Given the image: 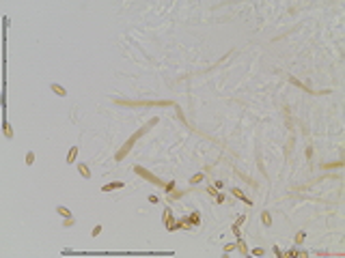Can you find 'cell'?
<instances>
[{"label": "cell", "mask_w": 345, "mask_h": 258, "mask_svg": "<svg viewBox=\"0 0 345 258\" xmlns=\"http://www.w3.org/2000/svg\"><path fill=\"white\" fill-rule=\"evenodd\" d=\"M181 196H183L181 191H175V189L171 191V200H177V198H181Z\"/></svg>", "instance_id": "obj_19"}, {"label": "cell", "mask_w": 345, "mask_h": 258, "mask_svg": "<svg viewBox=\"0 0 345 258\" xmlns=\"http://www.w3.org/2000/svg\"><path fill=\"white\" fill-rule=\"evenodd\" d=\"M306 239V232H298L295 234V243H302V241Z\"/></svg>", "instance_id": "obj_18"}, {"label": "cell", "mask_w": 345, "mask_h": 258, "mask_svg": "<svg viewBox=\"0 0 345 258\" xmlns=\"http://www.w3.org/2000/svg\"><path fill=\"white\" fill-rule=\"evenodd\" d=\"M231 232L239 239V234H242V232H239V224H233V226H231Z\"/></svg>", "instance_id": "obj_16"}, {"label": "cell", "mask_w": 345, "mask_h": 258, "mask_svg": "<svg viewBox=\"0 0 345 258\" xmlns=\"http://www.w3.org/2000/svg\"><path fill=\"white\" fill-rule=\"evenodd\" d=\"M207 194H209V196H213V198H216V196H218V191H216V187H207Z\"/></svg>", "instance_id": "obj_23"}, {"label": "cell", "mask_w": 345, "mask_h": 258, "mask_svg": "<svg viewBox=\"0 0 345 258\" xmlns=\"http://www.w3.org/2000/svg\"><path fill=\"white\" fill-rule=\"evenodd\" d=\"M56 213H58V215H63L65 219H67V217H71V211H69L67 207H56Z\"/></svg>", "instance_id": "obj_10"}, {"label": "cell", "mask_w": 345, "mask_h": 258, "mask_svg": "<svg viewBox=\"0 0 345 258\" xmlns=\"http://www.w3.org/2000/svg\"><path fill=\"white\" fill-rule=\"evenodd\" d=\"M253 256H263V250H261V248H255V250H253Z\"/></svg>", "instance_id": "obj_25"}, {"label": "cell", "mask_w": 345, "mask_h": 258, "mask_svg": "<svg viewBox=\"0 0 345 258\" xmlns=\"http://www.w3.org/2000/svg\"><path fill=\"white\" fill-rule=\"evenodd\" d=\"M78 170H80V174H82V177H84V179H91V170L86 168L84 163H78Z\"/></svg>", "instance_id": "obj_8"}, {"label": "cell", "mask_w": 345, "mask_h": 258, "mask_svg": "<svg viewBox=\"0 0 345 258\" xmlns=\"http://www.w3.org/2000/svg\"><path fill=\"white\" fill-rule=\"evenodd\" d=\"M231 194H233V196H237V198H242V200L246 202V204H253V200H250V198H246V196H244V194H242V191H239L237 187H233V189H231Z\"/></svg>", "instance_id": "obj_7"}, {"label": "cell", "mask_w": 345, "mask_h": 258, "mask_svg": "<svg viewBox=\"0 0 345 258\" xmlns=\"http://www.w3.org/2000/svg\"><path fill=\"white\" fill-rule=\"evenodd\" d=\"M201 181H203V172H199V174H194L192 179H190V185H199Z\"/></svg>", "instance_id": "obj_13"}, {"label": "cell", "mask_w": 345, "mask_h": 258, "mask_svg": "<svg viewBox=\"0 0 345 258\" xmlns=\"http://www.w3.org/2000/svg\"><path fill=\"white\" fill-rule=\"evenodd\" d=\"M289 82H291V84H295V86H300V88H304V90H309V86H304L298 78H289Z\"/></svg>", "instance_id": "obj_14"}, {"label": "cell", "mask_w": 345, "mask_h": 258, "mask_svg": "<svg viewBox=\"0 0 345 258\" xmlns=\"http://www.w3.org/2000/svg\"><path fill=\"white\" fill-rule=\"evenodd\" d=\"M164 226H166L168 230H171V228L175 226V217H173L171 209H166V211H164Z\"/></svg>", "instance_id": "obj_4"}, {"label": "cell", "mask_w": 345, "mask_h": 258, "mask_svg": "<svg viewBox=\"0 0 345 258\" xmlns=\"http://www.w3.org/2000/svg\"><path fill=\"white\" fill-rule=\"evenodd\" d=\"M63 224H65V226H73V217H67Z\"/></svg>", "instance_id": "obj_26"}, {"label": "cell", "mask_w": 345, "mask_h": 258, "mask_svg": "<svg viewBox=\"0 0 345 258\" xmlns=\"http://www.w3.org/2000/svg\"><path fill=\"white\" fill-rule=\"evenodd\" d=\"M235 250V243H227L224 245V252H233Z\"/></svg>", "instance_id": "obj_24"}, {"label": "cell", "mask_w": 345, "mask_h": 258, "mask_svg": "<svg viewBox=\"0 0 345 258\" xmlns=\"http://www.w3.org/2000/svg\"><path fill=\"white\" fill-rule=\"evenodd\" d=\"M339 166H343V163H341V161H335V163H326L324 168H339Z\"/></svg>", "instance_id": "obj_22"}, {"label": "cell", "mask_w": 345, "mask_h": 258, "mask_svg": "<svg viewBox=\"0 0 345 258\" xmlns=\"http://www.w3.org/2000/svg\"><path fill=\"white\" fill-rule=\"evenodd\" d=\"M99 232H101V226H99V224H97V226L93 228V232H91V234H93V237H97V234H99Z\"/></svg>", "instance_id": "obj_21"}, {"label": "cell", "mask_w": 345, "mask_h": 258, "mask_svg": "<svg viewBox=\"0 0 345 258\" xmlns=\"http://www.w3.org/2000/svg\"><path fill=\"white\" fill-rule=\"evenodd\" d=\"M32 161H35V153H26V163L32 166Z\"/></svg>", "instance_id": "obj_17"}, {"label": "cell", "mask_w": 345, "mask_h": 258, "mask_svg": "<svg viewBox=\"0 0 345 258\" xmlns=\"http://www.w3.org/2000/svg\"><path fill=\"white\" fill-rule=\"evenodd\" d=\"M153 125H157V118H151V120H149V123H147V125H145V127H142V129H138V131H136V134L132 136V138H129V140H127V142H125V144L121 146V151H119V153H117V155H114V159H117V161H121V159H125V155H127V153H129V151H132V146H134V142H136V140H138V138H140V136H142V134H145V131H147V129H149V127H153Z\"/></svg>", "instance_id": "obj_1"}, {"label": "cell", "mask_w": 345, "mask_h": 258, "mask_svg": "<svg viewBox=\"0 0 345 258\" xmlns=\"http://www.w3.org/2000/svg\"><path fill=\"white\" fill-rule=\"evenodd\" d=\"M188 219H190V224H192V226H199V224H201V213H199V211H192V213L188 215Z\"/></svg>", "instance_id": "obj_5"}, {"label": "cell", "mask_w": 345, "mask_h": 258, "mask_svg": "<svg viewBox=\"0 0 345 258\" xmlns=\"http://www.w3.org/2000/svg\"><path fill=\"white\" fill-rule=\"evenodd\" d=\"M125 187V183L123 181H112V183H106L101 187V191H114V189H123Z\"/></svg>", "instance_id": "obj_3"}, {"label": "cell", "mask_w": 345, "mask_h": 258, "mask_svg": "<svg viewBox=\"0 0 345 258\" xmlns=\"http://www.w3.org/2000/svg\"><path fill=\"white\" fill-rule=\"evenodd\" d=\"M4 136H7V138H11V136H13V129H11L9 123H4Z\"/></svg>", "instance_id": "obj_15"}, {"label": "cell", "mask_w": 345, "mask_h": 258, "mask_svg": "<svg viewBox=\"0 0 345 258\" xmlns=\"http://www.w3.org/2000/svg\"><path fill=\"white\" fill-rule=\"evenodd\" d=\"M164 189H166V191H173V189H175V181H171V183H166V185H164Z\"/></svg>", "instance_id": "obj_20"}, {"label": "cell", "mask_w": 345, "mask_h": 258, "mask_svg": "<svg viewBox=\"0 0 345 258\" xmlns=\"http://www.w3.org/2000/svg\"><path fill=\"white\" fill-rule=\"evenodd\" d=\"M52 90H54V92H56V95H58V97H65V95H67V90H65V88H63V86H61V84H52Z\"/></svg>", "instance_id": "obj_9"}, {"label": "cell", "mask_w": 345, "mask_h": 258, "mask_svg": "<svg viewBox=\"0 0 345 258\" xmlns=\"http://www.w3.org/2000/svg\"><path fill=\"white\" fill-rule=\"evenodd\" d=\"M76 157H78V146H71L69 153H67V163H73Z\"/></svg>", "instance_id": "obj_6"}, {"label": "cell", "mask_w": 345, "mask_h": 258, "mask_svg": "<svg viewBox=\"0 0 345 258\" xmlns=\"http://www.w3.org/2000/svg\"><path fill=\"white\" fill-rule=\"evenodd\" d=\"M213 187L220 189V187H224V183H222V181H216V183H213Z\"/></svg>", "instance_id": "obj_28"}, {"label": "cell", "mask_w": 345, "mask_h": 258, "mask_svg": "<svg viewBox=\"0 0 345 258\" xmlns=\"http://www.w3.org/2000/svg\"><path fill=\"white\" fill-rule=\"evenodd\" d=\"M134 172L138 174V177H142L145 181H149V183L157 185V187H164V185H166V183H164V181H160V179H157L155 174H151L149 170H145V168H140V166H134Z\"/></svg>", "instance_id": "obj_2"}, {"label": "cell", "mask_w": 345, "mask_h": 258, "mask_svg": "<svg viewBox=\"0 0 345 258\" xmlns=\"http://www.w3.org/2000/svg\"><path fill=\"white\" fill-rule=\"evenodd\" d=\"M216 202H218V204H222V202H224V196L218 194V196H216Z\"/></svg>", "instance_id": "obj_27"}, {"label": "cell", "mask_w": 345, "mask_h": 258, "mask_svg": "<svg viewBox=\"0 0 345 258\" xmlns=\"http://www.w3.org/2000/svg\"><path fill=\"white\" fill-rule=\"evenodd\" d=\"M235 250H239L242 254H246V252H248V248H246V243H244L242 239H237V243H235Z\"/></svg>", "instance_id": "obj_12"}, {"label": "cell", "mask_w": 345, "mask_h": 258, "mask_svg": "<svg viewBox=\"0 0 345 258\" xmlns=\"http://www.w3.org/2000/svg\"><path fill=\"white\" fill-rule=\"evenodd\" d=\"M261 219H263L265 226H272V215H270V211H263V213H261Z\"/></svg>", "instance_id": "obj_11"}]
</instances>
